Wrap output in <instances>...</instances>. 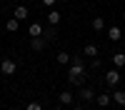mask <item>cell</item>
Returning a JSON list of instances; mask_svg holds the SVG:
<instances>
[{
  "mask_svg": "<svg viewBox=\"0 0 125 110\" xmlns=\"http://www.w3.org/2000/svg\"><path fill=\"white\" fill-rule=\"evenodd\" d=\"M85 78H88V70H85V63L83 58H73L70 60V70H68V80L70 85H85Z\"/></svg>",
  "mask_w": 125,
  "mask_h": 110,
  "instance_id": "cell-1",
  "label": "cell"
},
{
  "mask_svg": "<svg viewBox=\"0 0 125 110\" xmlns=\"http://www.w3.org/2000/svg\"><path fill=\"white\" fill-rule=\"evenodd\" d=\"M15 70H18V63H15V60L5 58L3 63H0V73H3V75H15Z\"/></svg>",
  "mask_w": 125,
  "mask_h": 110,
  "instance_id": "cell-2",
  "label": "cell"
},
{
  "mask_svg": "<svg viewBox=\"0 0 125 110\" xmlns=\"http://www.w3.org/2000/svg\"><path fill=\"white\" fill-rule=\"evenodd\" d=\"M30 48H33L35 53H43V50L48 48V40H45V35H38V38H30Z\"/></svg>",
  "mask_w": 125,
  "mask_h": 110,
  "instance_id": "cell-3",
  "label": "cell"
},
{
  "mask_svg": "<svg viewBox=\"0 0 125 110\" xmlns=\"http://www.w3.org/2000/svg\"><path fill=\"white\" fill-rule=\"evenodd\" d=\"M78 98L83 100V103H95V93H93V88H88V85H83V88H80Z\"/></svg>",
  "mask_w": 125,
  "mask_h": 110,
  "instance_id": "cell-4",
  "label": "cell"
},
{
  "mask_svg": "<svg viewBox=\"0 0 125 110\" xmlns=\"http://www.w3.org/2000/svg\"><path fill=\"white\" fill-rule=\"evenodd\" d=\"M105 83H108L110 88H115V85L120 83V73H118V70H108V73H105Z\"/></svg>",
  "mask_w": 125,
  "mask_h": 110,
  "instance_id": "cell-5",
  "label": "cell"
},
{
  "mask_svg": "<svg viewBox=\"0 0 125 110\" xmlns=\"http://www.w3.org/2000/svg\"><path fill=\"white\" fill-rule=\"evenodd\" d=\"M28 33H30V38L43 35V33H45V30H43V23H30V25H28Z\"/></svg>",
  "mask_w": 125,
  "mask_h": 110,
  "instance_id": "cell-6",
  "label": "cell"
},
{
  "mask_svg": "<svg viewBox=\"0 0 125 110\" xmlns=\"http://www.w3.org/2000/svg\"><path fill=\"white\" fill-rule=\"evenodd\" d=\"M120 35H123V30H120L118 25H110V28H108V38L113 40V43H118V40H120Z\"/></svg>",
  "mask_w": 125,
  "mask_h": 110,
  "instance_id": "cell-7",
  "label": "cell"
},
{
  "mask_svg": "<svg viewBox=\"0 0 125 110\" xmlns=\"http://www.w3.org/2000/svg\"><path fill=\"white\" fill-rule=\"evenodd\" d=\"M60 20H62V15L58 13V10H50V13H48V25H60Z\"/></svg>",
  "mask_w": 125,
  "mask_h": 110,
  "instance_id": "cell-8",
  "label": "cell"
},
{
  "mask_svg": "<svg viewBox=\"0 0 125 110\" xmlns=\"http://www.w3.org/2000/svg\"><path fill=\"white\" fill-rule=\"evenodd\" d=\"M28 15H30V10H28L25 5H18V8H15V13H13V18H18V20H25Z\"/></svg>",
  "mask_w": 125,
  "mask_h": 110,
  "instance_id": "cell-9",
  "label": "cell"
},
{
  "mask_svg": "<svg viewBox=\"0 0 125 110\" xmlns=\"http://www.w3.org/2000/svg\"><path fill=\"white\" fill-rule=\"evenodd\" d=\"M110 100H113V98H110L108 93H103V95H95V105H98V108H105V105H110Z\"/></svg>",
  "mask_w": 125,
  "mask_h": 110,
  "instance_id": "cell-10",
  "label": "cell"
},
{
  "mask_svg": "<svg viewBox=\"0 0 125 110\" xmlns=\"http://www.w3.org/2000/svg\"><path fill=\"white\" fill-rule=\"evenodd\" d=\"M90 28L95 30V33H100V30H105V20H103L100 15H98V18H93V23H90Z\"/></svg>",
  "mask_w": 125,
  "mask_h": 110,
  "instance_id": "cell-11",
  "label": "cell"
},
{
  "mask_svg": "<svg viewBox=\"0 0 125 110\" xmlns=\"http://www.w3.org/2000/svg\"><path fill=\"white\" fill-rule=\"evenodd\" d=\"M58 100H60V105H73V93L70 90H62Z\"/></svg>",
  "mask_w": 125,
  "mask_h": 110,
  "instance_id": "cell-12",
  "label": "cell"
},
{
  "mask_svg": "<svg viewBox=\"0 0 125 110\" xmlns=\"http://www.w3.org/2000/svg\"><path fill=\"white\" fill-rule=\"evenodd\" d=\"M18 28H20V20H18V18H10L8 23H5V30H8V33H15Z\"/></svg>",
  "mask_w": 125,
  "mask_h": 110,
  "instance_id": "cell-13",
  "label": "cell"
},
{
  "mask_svg": "<svg viewBox=\"0 0 125 110\" xmlns=\"http://www.w3.org/2000/svg\"><path fill=\"white\" fill-rule=\"evenodd\" d=\"M70 60H73L70 53H65V50H60V53H58V63H60V65H70Z\"/></svg>",
  "mask_w": 125,
  "mask_h": 110,
  "instance_id": "cell-14",
  "label": "cell"
},
{
  "mask_svg": "<svg viewBox=\"0 0 125 110\" xmlns=\"http://www.w3.org/2000/svg\"><path fill=\"white\" fill-rule=\"evenodd\" d=\"M113 65H115V68H123V65H125V53H115V55H113Z\"/></svg>",
  "mask_w": 125,
  "mask_h": 110,
  "instance_id": "cell-15",
  "label": "cell"
},
{
  "mask_svg": "<svg viewBox=\"0 0 125 110\" xmlns=\"http://www.w3.org/2000/svg\"><path fill=\"white\" fill-rule=\"evenodd\" d=\"M113 100H115L118 105H125V90H115V93H113Z\"/></svg>",
  "mask_w": 125,
  "mask_h": 110,
  "instance_id": "cell-16",
  "label": "cell"
},
{
  "mask_svg": "<svg viewBox=\"0 0 125 110\" xmlns=\"http://www.w3.org/2000/svg\"><path fill=\"white\" fill-rule=\"evenodd\" d=\"M85 55L88 58H98V45H85Z\"/></svg>",
  "mask_w": 125,
  "mask_h": 110,
  "instance_id": "cell-17",
  "label": "cell"
},
{
  "mask_svg": "<svg viewBox=\"0 0 125 110\" xmlns=\"http://www.w3.org/2000/svg\"><path fill=\"white\" fill-rule=\"evenodd\" d=\"M43 35H45V40H53V38H55V28H53V25H50V30H45V33H43Z\"/></svg>",
  "mask_w": 125,
  "mask_h": 110,
  "instance_id": "cell-18",
  "label": "cell"
},
{
  "mask_svg": "<svg viewBox=\"0 0 125 110\" xmlns=\"http://www.w3.org/2000/svg\"><path fill=\"white\" fill-rule=\"evenodd\" d=\"M25 110H43V105H40V103H28Z\"/></svg>",
  "mask_w": 125,
  "mask_h": 110,
  "instance_id": "cell-19",
  "label": "cell"
},
{
  "mask_svg": "<svg viewBox=\"0 0 125 110\" xmlns=\"http://www.w3.org/2000/svg\"><path fill=\"white\" fill-rule=\"evenodd\" d=\"M43 5H55V0H43Z\"/></svg>",
  "mask_w": 125,
  "mask_h": 110,
  "instance_id": "cell-20",
  "label": "cell"
},
{
  "mask_svg": "<svg viewBox=\"0 0 125 110\" xmlns=\"http://www.w3.org/2000/svg\"><path fill=\"white\" fill-rule=\"evenodd\" d=\"M53 110H62V105H55V108H53Z\"/></svg>",
  "mask_w": 125,
  "mask_h": 110,
  "instance_id": "cell-21",
  "label": "cell"
},
{
  "mask_svg": "<svg viewBox=\"0 0 125 110\" xmlns=\"http://www.w3.org/2000/svg\"><path fill=\"white\" fill-rule=\"evenodd\" d=\"M73 110H83V108H80V105H75V108H73Z\"/></svg>",
  "mask_w": 125,
  "mask_h": 110,
  "instance_id": "cell-22",
  "label": "cell"
},
{
  "mask_svg": "<svg viewBox=\"0 0 125 110\" xmlns=\"http://www.w3.org/2000/svg\"><path fill=\"white\" fill-rule=\"evenodd\" d=\"M95 110H103V108H95Z\"/></svg>",
  "mask_w": 125,
  "mask_h": 110,
  "instance_id": "cell-23",
  "label": "cell"
}]
</instances>
